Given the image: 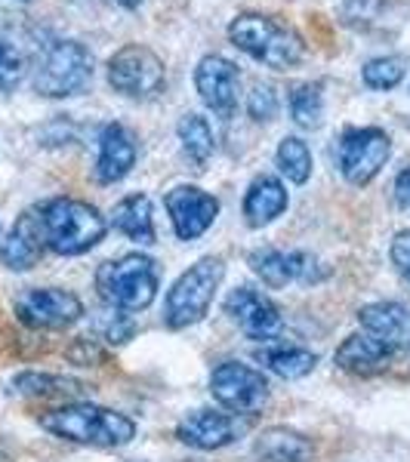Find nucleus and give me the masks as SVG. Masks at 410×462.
I'll use <instances>...</instances> for the list:
<instances>
[{
	"label": "nucleus",
	"mask_w": 410,
	"mask_h": 462,
	"mask_svg": "<svg viewBox=\"0 0 410 462\" xmlns=\"http://www.w3.org/2000/svg\"><path fill=\"white\" fill-rule=\"evenodd\" d=\"M290 117H294L296 126L303 130H315L321 126V117H324V93H321V84H305L290 89Z\"/></svg>",
	"instance_id": "nucleus-26"
},
{
	"label": "nucleus",
	"mask_w": 410,
	"mask_h": 462,
	"mask_svg": "<svg viewBox=\"0 0 410 462\" xmlns=\"http://www.w3.org/2000/svg\"><path fill=\"white\" fill-rule=\"evenodd\" d=\"M117 4H121V6H126V10H136V6L143 4V0H117Z\"/></svg>",
	"instance_id": "nucleus-35"
},
{
	"label": "nucleus",
	"mask_w": 410,
	"mask_h": 462,
	"mask_svg": "<svg viewBox=\"0 0 410 462\" xmlns=\"http://www.w3.org/2000/svg\"><path fill=\"white\" fill-rule=\"evenodd\" d=\"M222 278H226V265H222L219 256H204L195 265L185 268L176 278V284L167 290L163 324L170 330H185V327L200 324L207 318V311H210Z\"/></svg>",
	"instance_id": "nucleus-6"
},
{
	"label": "nucleus",
	"mask_w": 410,
	"mask_h": 462,
	"mask_svg": "<svg viewBox=\"0 0 410 462\" xmlns=\"http://www.w3.org/2000/svg\"><path fill=\"white\" fill-rule=\"evenodd\" d=\"M25 71H28L25 56L10 41L0 37V93H13L25 80Z\"/></svg>",
	"instance_id": "nucleus-30"
},
{
	"label": "nucleus",
	"mask_w": 410,
	"mask_h": 462,
	"mask_svg": "<svg viewBox=\"0 0 410 462\" xmlns=\"http://www.w3.org/2000/svg\"><path fill=\"white\" fill-rule=\"evenodd\" d=\"M287 204H290V198H287L284 182H281L278 176L263 173L253 179L247 195H244V204H241L244 222H247L250 228H266V226H272L278 216H284Z\"/></svg>",
	"instance_id": "nucleus-20"
},
{
	"label": "nucleus",
	"mask_w": 410,
	"mask_h": 462,
	"mask_svg": "<svg viewBox=\"0 0 410 462\" xmlns=\"http://www.w3.org/2000/svg\"><path fill=\"white\" fill-rule=\"evenodd\" d=\"M228 41L241 53L256 59L259 65L275 71H290L303 62L305 43L287 22L266 16V13H241L228 25Z\"/></svg>",
	"instance_id": "nucleus-3"
},
{
	"label": "nucleus",
	"mask_w": 410,
	"mask_h": 462,
	"mask_svg": "<svg viewBox=\"0 0 410 462\" xmlns=\"http://www.w3.org/2000/svg\"><path fill=\"white\" fill-rule=\"evenodd\" d=\"M256 361L263 364L268 374L281 379H303L315 370L318 355L312 348L294 346V342H266L256 352Z\"/></svg>",
	"instance_id": "nucleus-23"
},
{
	"label": "nucleus",
	"mask_w": 410,
	"mask_h": 462,
	"mask_svg": "<svg viewBox=\"0 0 410 462\" xmlns=\"http://www.w3.org/2000/svg\"><path fill=\"white\" fill-rule=\"evenodd\" d=\"M241 422L235 413H222L213 407H198L191 413H185L176 422V438L185 447H195V450H222L241 435Z\"/></svg>",
	"instance_id": "nucleus-15"
},
{
	"label": "nucleus",
	"mask_w": 410,
	"mask_h": 462,
	"mask_svg": "<svg viewBox=\"0 0 410 462\" xmlns=\"http://www.w3.org/2000/svg\"><path fill=\"white\" fill-rule=\"evenodd\" d=\"M247 115L253 117L256 124H266L278 115V89L266 80H256L247 93Z\"/></svg>",
	"instance_id": "nucleus-31"
},
{
	"label": "nucleus",
	"mask_w": 410,
	"mask_h": 462,
	"mask_svg": "<svg viewBox=\"0 0 410 462\" xmlns=\"http://www.w3.org/2000/svg\"><path fill=\"white\" fill-rule=\"evenodd\" d=\"M41 429L53 438L84 447H126L136 438V422L121 410H108L89 401H69L62 407H53L41 413Z\"/></svg>",
	"instance_id": "nucleus-1"
},
{
	"label": "nucleus",
	"mask_w": 410,
	"mask_h": 462,
	"mask_svg": "<svg viewBox=\"0 0 410 462\" xmlns=\"http://www.w3.org/2000/svg\"><path fill=\"white\" fill-rule=\"evenodd\" d=\"M133 333H136V320L126 315V311L108 309L106 305V311L96 318V337L108 342V346H124V342L133 339Z\"/></svg>",
	"instance_id": "nucleus-29"
},
{
	"label": "nucleus",
	"mask_w": 410,
	"mask_h": 462,
	"mask_svg": "<svg viewBox=\"0 0 410 462\" xmlns=\"http://www.w3.org/2000/svg\"><path fill=\"white\" fill-rule=\"evenodd\" d=\"M108 84L124 99L152 102L167 87V69H163V59L152 47L126 43L108 59Z\"/></svg>",
	"instance_id": "nucleus-7"
},
{
	"label": "nucleus",
	"mask_w": 410,
	"mask_h": 462,
	"mask_svg": "<svg viewBox=\"0 0 410 462\" xmlns=\"http://www.w3.org/2000/svg\"><path fill=\"white\" fill-rule=\"evenodd\" d=\"M275 161H278L281 176H287L294 185L309 182V176H312V152H309V145H305L300 136H284V139H281L278 152H275Z\"/></svg>",
	"instance_id": "nucleus-27"
},
{
	"label": "nucleus",
	"mask_w": 410,
	"mask_h": 462,
	"mask_svg": "<svg viewBox=\"0 0 410 462\" xmlns=\"http://www.w3.org/2000/svg\"><path fill=\"white\" fill-rule=\"evenodd\" d=\"M195 89L207 108L216 117L228 121L238 111V93H241V71L232 59L219 53H207L195 69Z\"/></svg>",
	"instance_id": "nucleus-12"
},
{
	"label": "nucleus",
	"mask_w": 410,
	"mask_h": 462,
	"mask_svg": "<svg viewBox=\"0 0 410 462\" xmlns=\"http://www.w3.org/2000/svg\"><path fill=\"white\" fill-rule=\"evenodd\" d=\"M163 207L170 213L179 241H198L219 216V200L198 185H176L163 195Z\"/></svg>",
	"instance_id": "nucleus-14"
},
{
	"label": "nucleus",
	"mask_w": 410,
	"mask_h": 462,
	"mask_svg": "<svg viewBox=\"0 0 410 462\" xmlns=\"http://www.w3.org/2000/svg\"><path fill=\"white\" fill-rule=\"evenodd\" d=\"M47 250L59 256H80L106 237L108 222L93 204L78 198H50L37 204Z\"/></svg>",
	"instance_id": "nucleus-2"
},
{
	"label": "nucleus",
	"mask_w": 410,
	"mask_h": 462,
	"mask_svg": "<svg viewBox=\"0 0 410 462\" xmlns=\"http://www.w3.org/2000/svg\"><path fill=\"white\" fill-rule=\"evenodd\" d=\"M0 462H6V459H4V457H0Z\"/></svg>",
	"instance_id": "nucleus-36"
},
{
	"label": "nucleus",
	"mask_w": 410,
	"mask_h": 462,
	"mask_svg": "<svg viewBox=\"0 0 410 462\" xmlns=\"http://www.w3.org/2000/svg\"><path fill=\"white\" fill-rule=\"evenodd\" d=\"M226 315L247 333L250 339L256 342H275L278 333L284 330V318H281V309L275 305L263 290L253 287H235L232 293L222 302Z\"/></svg>",
	"instance_id": "nucleus-13"
},
{
	"label": "nucleus",
	"mask_w": 410,
	"mask_h": 462,
	"mask_svg": "<svg viewBox=\"0 0 410 462\" xmlns=\"http://www.w3.org/2000/svg\"><path fill=\"white\" fill-rule=\"evenodd\" d=\"M398 355L395 348L386 346L383 339H377L374 333L361 330V333H352V337L342 339V346L337 348L333 361H337L340 370L352 376H377L383 370H389L392 357Z\"/></svg>",
	"instance_id": "nucleus-18"
},
{
	"label": "nucleus",
	"mask_w": 410,
	"mask_h": 462,
	"mask_svg": "<svg viewBox=\"0 0 410 462\" xmlns=\"http://www.w3.org/2000/svg\"><path fill=\"white\" fill-rule=\"evenodd\" d=\"M43 253H47V244H43L41 216H37V207H32L19 216L10 235L0 241V263L10 272H28L41 263Z\"/></svg>",
	"instance_id": "nucleus-16"
},
{
	"label": "nucleus",
	"mask_w": 410,
	"mask_h": 462,
	"mask_svg": "<svg viewBox=\"0 0 410 462\" xmlns=\"http://www.w3.org/2000/svg\"><path fill=\"white\" fill-rule=\"evenodd\" d=\"M13 311H16L19 324H25L28 330H65V327L78 324L84 318V302L71 290L32 287L16 296Z\"/></svg>",
	"instance_id": "nucleus-10"
},
{
	"label": "nucleus",
	"mask_w": 410,
	"mask_h": 462,
	"mask_svg": "<svg viewBox=\"0 0 410 462\" xmlns=\"http://www.w3.org/2000/svg\"><path fill=\"white\" fill-rule=\"evenodd\" d=\"M111 226L121 231L124 237H130L133 244H154V210L152 198L148 195H126L117 200L115 210H111Z\"/></svg>",
	"instance_id": "nucleus-24"
},
{
	"label": "nucleus",
	"mask_w": 410,
	"mask_h": 462,
	"mask_svg": "<svg viewBox=\"0 0 410 462\" xmlns=\"http://www.w3.org/2000/svg\"><path fill=\"white\" fill-rule=\"evenodd\" d=\"M389 256H392V265L398 268V274L410 284V231H398V235H395Z\"/></svg>",
	"instance_id": "nucleus-33"
},
{
	"label": "nucleus",
	"mask_w": 410,
	"mask_h": 462,
	"mask_svg": "<svg viewBox=\"0 0 410 462\" xmlns=\"http://www.w3.org/2000/svg\"><path fill=\"white\" fill-rule=\"evenodd\" d=\"M176 133H179V143H182V152L189 154V161L195 163V167H204V163L213 158L216 136H213V126L207 124L204 115H195V111L182 115Z\"/></svg>",
	"instance_id": "nucleus-25"
},
{
	"label": "nucleus",
	"mask_w": 410,
	"mask_h": 462,
	"mask_svg": "<svg viewBox=\"0 0 410 462\" xmlns=\"http://www.w3.org/2000/svg\"><path fill=\"white\" fill-rule=\"evenodd\" d=\"M139 148L133 133L124 124H106L99 136V158H96V179L102 185H115L130 176L136 167Z\"/></svg>",
	"instance_id": "nucleus-17"
},
{
	"label": "nucleus",
	"mask_w": 410,
	"mask_h": 462,
	"mask_svg": "<svg viewBox=\"0 0 410 462\" xmlns=\"http://www.w3.org/2000/svg\"><path fill=\"white\" fill-rule=\"evenodd\" d=\"M361 330L374 333L395 352H410V309L401 302H370L358 311Z\"/></svg>",
	"instance_id": "nucleus-19"
},
{
	"label": "nucleus",
	"mask_w": 410,
	"mask_h": 462,
	"mask_svg": "<svg viewBox=\"0 0 410 462\" xmlns=\"http://www.w3.org/2000/svg\"><path fill=\"white\" fill-rule=\"evenodd\" d=\"M69 357H71L74 364H80V367H96V364L106 357V352H102L96 339H78L69 348Z\"/></svg>",
	"instance_id": "nucleus-32"
},
{
	"label": "nucleus",
	"mask_w": 410,
	"mask_h": 462,
	"mask_svg": "<svg viewBox=\"0 0 410 462\" xmlns=\"http://www.w3.org/2000/svg\"><path fill=\"white\" fill-rule=\"evenodd\" d=\"M253 457L259 462H312L315 447L300 431L287 426L263 429L253 441Z\"/></svg>",
	"instance_id": "nucleus-22"
},
{
	"label": "nucleus",
	"mask_w": 410,
	"mask_h": 462,
	"mask_svg": "<svg viewBox=\"0 0 410 462\" xmlns=\"http://www.w3.org/2000/svg\"><path fill=\"white\" fill-rule=\"evenodd\" d=\"M405 74L407 69L401 56H377L361 69V80L370 89H395L405 80Z\"/></svg>",
	"instance_id": "nucleus-28"
},
{
	"label": "nucleus",
	"mask_w": 410,
	"mask_h": 462,
	"mask_svg": "<svg viewBox=\"0 0 410 462\" xmlns=\"http://www.w3.org/2000/svg\"><path fill=\"white\" fill-rule=\"evenodd\" d=\"M13 392L22 398H37V401H80L87 394V385L74 376L65 374H43V370H25V374L13 376Z\"/></svg>",
	"instance_id": "nucleus-21"
},
{
	"label": "nucleus",
	"mask_w": 410,
	"mask_h": 462,
	"mask_svg": "<svg viewBox=\"0 0 410 462\" xmlns=\"http://www.w3.org/2000/svg\"><path fill=\"white\" fill-rule=\"evenodd\" d=\"M96 290H99V300L108 309L136 315V311H145L148 305L158 300V265L145 253H126L121 259H111V263L99 265Z\"/></svg>",
	"instance_id": "nucleus-4"
},
{
	"label": "nucleus",
	"mask_w": 410,
	"mask_h": 462,
	"mask_svg": "<svg viewBox=\"0 0 410 462\" xmlns=\"http://www.w3.org/2000/svg\"><path fill=\"white\" fill-rule=\"evenodd\" d=\"M34 93L43 99H69L93 84V53L80 41H50L34 62Z\"/></svg>",
	"instance_id": "nucleus-5"
},
{
	"label": "nucleus",
	"mask_w": 410,
	"mask_h": 462,
	"mask_svg": "<svg viewBox=\"0 0 410 462\" xmlns=\"http://www.w3.org/2000/svg\"><path fill=\"white\" fill-rule=\"evenodd\" d=\"M247 265L268 290H284L287 284H318L327 278V268L305 250L256 247L247 256Z\"/></svg>",
	"instance_id": "nucleus-11"
},
{
	"label": "nucleus",
	"mask_w": 410,
	"mask_h": 462,
	"mask_svg": "<svg viewBox=\"0 0 410 462\" xmlns=\"http://www.w3.org/2000/svg\"><path fill=\"white\" fill-rule=\"evenodd\" d=\"M395 200L401 207H410V167L401 170L398 179H395Z\"/></svg>",
	"instance_id": "nucleus-34"
},
{
	"label": "nucleus",
	"mask_w": 410,
	"mask_h": 462,
	"mask_svg": "<svg viewBox=\"0 0 410 462\" xmlns=\"http://www.w3.org/2000/svg\"><path fill=\"white\" fill-rule=\"evenodd\" d=\"M210 394L222 410L235 416H250L266 407L268 379L263 370L238 361H222L210 374Z\"/></svg>",
	"instance_id": "nucleus-9"
},
{
	"label": "nucleus",
	"mask_w": 410,
	"mask_h": 462,
	"mask_svg": "<svg viewBox=\"0 0 410 462\" xmlns=\"http://www.w3.org/2000/svg\"><path fill=\"white\" fill-rule=\"evenodd\" d=\"M333 154H337L342 179L361 189V185L374 182L379 170L386 167L392 154V139L379 126H349V130H342Z\"/></svg>",
	"instance_id": "nucleus-8"
}]
</instances>
